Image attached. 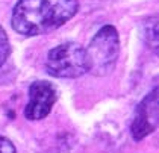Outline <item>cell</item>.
I'll return each instance as SVG.
<instances>
[{
  "mask_svg": "<svg viewBox=\"0 0 159 153\" xmlns=\"http://www.w3.org/2000/svg\"><path fill=\"white\" fill-rule=\"evenodd\" d=\"M77 9V0H18L12 11V27L25 36L43 35L65 24Z\"/></svg>",
  "mask_w": 159,
  "mask_h": 153,
  "instance_id": "6da1fadb",
  "label": "cell"
},
{
  "mask_svg": "<svg viewBox=\"0 0 159 153\" xmlns=\"http://www.w3.org/2000/svg\"><path fill=\"white\" fill-rule=\"evenodd\" d=\"M120 53L118 32L114 26H103L85 50L86 71L94 76H106L115 68Z\"/></svg>",
  "mask_w": 159,
  "mask_h": 153,
  "instance_id": "7a4b0ae2",
  "label": "cell"
},
{
  "mask_svg": "<svg viewBox=\"0 0 159 153\" xmlns=\"http://www.w3.org/2000/svg\"><path fill=\"white\" fill-rule=\"evenodd\" d=\"M46 70L59 79H74L86 73L85 49L77 43H65L52 49L47 55Z\"/></svg>",
  "mask_w": 159,
  "mask_h": 153,
  "instance_id": "3957f363",
  "label": "cell"
},
{
  "mask_svg": "<svg viewBox=\"0 0 159 153\" xmlns=\"http://www.w3.org/2000/svg\"><path fill=\"white\" fill-rule=\"evenodd\" d=\"M56 97V90L50 82H34L29 88V102L26 105L25 117L30 121L46 118L55 105Z\"/></svg>",
  "mask_w": 159,
  "mask_h": 153,
  "instance_id": "277c9868",
  "label": "cell"
},
{
  "mask_svg": "<svg viewBox=\"0 0 159 153\" xmlns=\"http://www.w3.org/2000/svg\"><path fill=\"white\" fill-rule=\"evenodd\" d=\"M156 118H158V100L155 90L138 108V114L132 123V135L135 140L139 141L150 132H153L156 128Z\"/></svg>",
  "mask_w": 159,
  "mask_h": 153,
  "instance_id": "5b68a950",
  "label": "cell"
},
{
  "mask_svg": "<svg viewBox=\"0 0 159 153\" xmlns=\"http://www.w3.org/2000/svg\"><path fill=\"white\" fill-rule=\"evenodd\" d=\"M147 43L150 44V47L153 50H156V47H158V23H156V18L147 20Z\"/></svg>",
  "mask_w": 159,
  "mask_h": 153,
  "instance_id": "8992f818",
  "label": "cell"
},
{
  "mask_svg": "<svg viewBox=\"0 0 159 153\" xmlns=\"http://www.w3.org/2000/svg\"><path fill=\"white\" fill-rule=\"evenodd\" d=\"M9 52H11V47H9L8 35H6L5 29L0 26V68H2L3 64L6 62V59L9 56Z\"/></svg>",
  "mask_w": 159,
  "mask_h": 153,
  "instance_id": "52a82bcc",
  "label": "cell"
},
{
  "mask_svg": "<svg viewBox=\"0 0 159 153\" xmlns=\"http://www.w3.org/2000/svg\"><path fill=\"white\" fill-rule=\"evenodd\" d=\"M0 153H17V149L8 138L0 135Z\"/></svg>",
  "mask_w": 159,
  "mask_h": 153,
  "instance_id": "ba28073f",
  "label": "cell"
}]
</instances>
